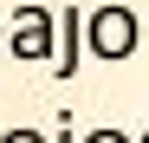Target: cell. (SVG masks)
<instances>
[{"instance_id": "1", "label": "cell", "mask_w": 149, "mask_h": 143, "mask_svg": "<svg viewBox=\"0 0 149 143\" xmlns=\"http://www.w3.org/2000/svg\"><path fill=\"white\" fill-rule=\"evenodd\" d=\"M136 46H143V20H136V7H97L91 20H84V52H97L104 65H123V59H136Z\"/></svg>"}, {"instance_id": "2", "label": "cell", "mask_w": 149, "mask_h": 143, "mask_svg": "<svg viewBox=\"0 0 149 143\" xmlns=\"http://www.w3.org/2000/svg\"><path fill=\"white\" fill-rule=\"evenodd\" d=\"M0 52H13V59H26V65L52 59V7H19L7 20V46H0Z\"/></svg>"}, {"instance_id": "3", "label": "cell", "mask_w": 149, "mask_h": 143, "mask_svg": "<svg viewBox=\"0 0 149 143\" xmlns=\"http://www.w3.org/2000/svg\"><path fill=\"white\" fill-rule=\"evenodd\" d=\"M78 59H84V13H78V0H65V13H52V65H58V85L78 78Z\"/></svg>"}, {"instance_id": "4", "label": "cell", "mask_w": 149, "mask_h": 143, "mask_svg": "<svg viewBox=\"0 0 149 143\" xmlns=\"http://www.w3.org/2000/svg\"><path fill=\"white\" fill-rule=\"evenodd\" d=\"M78 143H136V137H123V130H84Z\"/></svg>"}, {"instance_id": "5", "label": "cell", "mask_w": 149, "mask_h": 143, "mask_svg": "<svg viewBox=\"0 0 149 143\" xmlns=\"http://www.w3.org/2000/svg\"><path fill=\"white\" fill-rule=\"evenodd\" d=\"M45 143H78V130H71V111L58 117V130H52V137H45Z\"/></svg>"}, {"instance_id": "6", "label": "cell", "mask_w": 149, "mask_h": 143, "mask_svg": "<svg viewBox=\"0 0 149 143\" xmlns=\"http://www.w3.org/2000/svg\"><path fill=\"white\" fill-rule=\"evenodd\" d=\"M0 143H45V137H39V130H7Z\"/></svg>"}, {"instance_id": "7", "label": "cell", "mask_w": 149, "mask_h": 143, "mask_svg": "<svg viewBox=\"0 0 149 143\" xmlns=\"http://www.w3.org/2000/svg\"><path fill=\"white\" fill-rule=\"evenodd\" d=\"M0 46H7V20H0Z\"/></svg>"}, {"instance_id": "8", "label": "cell", "mask_w": 149, "mask_h": 143, "mask_svg": "<svg viewBox=\"0 0 149 143\" xmlns=\"http://www.w3.org/2000/svg\"><path fill=\"white\" fill-rule=\"evenodd\" d=\"M136 143H149V130H143V137H136Z\"/></svg>"}]
</instances>
